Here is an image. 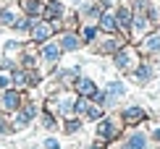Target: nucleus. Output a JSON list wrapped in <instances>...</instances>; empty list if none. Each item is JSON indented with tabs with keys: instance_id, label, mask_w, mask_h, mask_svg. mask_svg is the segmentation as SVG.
<instances>
[{
	"instance_id": "11",
	"label": "nucleus",
	"mask_w": 160,
	"mask_h": 149,
	"mask_svg": "<svg viewBox=\"0 0 160 149\" xmlns=\"http://www.w3.org/2000/svg\"><path fill=\"white\" fill-rule=\"evenodd\" d=\"M137 50H139V55H142V58H155V55H160V31H158V29H150L147 34L139 39Z\"/></svg>"
},
{
	"instance_id": "22",
	"label": "nucleus",
	"mask_w": 160,
	"mask_h": 149,
	"mask_svg": "<svg viewBox=\"0 0 160 149\" xmlns=\"http://www.w3.org/2000/svg\"><path fill=\"white\" fill-rule=\"evenodd\" d=\"M21 11L26 13V16H34V18H42L45 3H42V0H21Z\"/></svg>"
},
{
	"instance_id": "5",
	"label": "nucleus",
	"mask_w": 160,
	"mask_h": 149,
	"mask_svg": "<svg viewBox=\"0 0 160 149\" xmlns=\"http://www.w3.org/2000/svg\"><path fill=\"white\" fill-rule=\"evenodd\" d=\"M126 42H129V39H126L123 34H102V31H100L97 42L92 45V50H95L97 55H108V58H110L113 52H118Z\"/></svg>"
},
{
	"instance_id": "7",
	"label": "nucleus",
	"mask_w": 160,
	"mask_h": 149,
	"mask_svg": "<svg viewBox=\"0 0 160 149\" xmlns=\"http://www.w3.org/2000/svg\"><path fill=\"white\" fill-rule=\"evenodd\" d=\"M61 58H63V50H61V45H58L55 37L39 45V60L48 65V71H55L58 63H61Z\"/></svg>"
},
{
	"instance_id": "12",
	"label": "nucleus",
	"mask_w": 160,
	"mask_h": 149,
	"mask_svg": "<svg viewBox=\"0 0 160 149\" xmlns=\"http://www.w3.org/2000/svg\"><path fill=\"white\" fill-rule=\"evenodd\" d=\"M118 115H121V120H123L126 128L147 123V110H144L142 105H126V107H121V113H118Z\"/></svg>"
},
{
	"instance_id": "24",
	"label": "nucleus",
	"mask_w": 160,
	"mask_h": 149,
	"mask_svg": "<svg viewBox=\"0 0 160 149\" xmlns=\"http://www.w3.org/2000/svg\"><path fill=\"white\" fill-rule=\"evenodd\" d=\"M39 123H42V128H45V131H55V128H58V118L48 110V107H45V113L39 115Z\"/></svg>"
},
{
	"instance_id": "30",
	"label": "nucleus",
	"mask_w": 160,
	"mask_h": 149,
	"mask_svg": "<svg viewBox=\"0 0 160 149\" xmlns=\"http://www.w3.org/2000/svg\"><path fill=\"white\" fill-rule=\"evenodd\" d=\"M42 149H61V144H58L55 136H48V139L42 141Z\"/></svg>"
},
{
	"instance_id": "15",
	"label": "nucleus",
	"mask_w": 160,
	"mask_h": 149,
	"mask_svg": "<svg viewBox=\"0 0 160 149\" xmlns=\"http://www.w3.org/2000/svg\"><path fill=\"white\" fill-rule=\"evenodd\" d=\"M58 45H61V50L63 52H79L82 50V37H79V31H74V29H63V31H58Z\"/></svg>"
},
{
	"instance_id": "6",
	"label": "nucleus",
	"mask_w": 160,
	"mask_h": 149,
	"mask_svg": "<svg viewBox=\"0 0 160 149\" xmlns=\"http://www.w3.org/2000/svg\"><path fill=\"white\" fill-rule=\"evenodd\" d=\"M126 76L134 81V84H139V86L152 84V81H155V76H158L155 65H152V58H142V60L137 63V68H134V71H129Z\"/></svg>"
},
{
	"instance_id": "17",
	"label": "nucleus",
	"mask_w": 160,
	"mask_h": 149,
	"mask_svg": "<svg viewBox=\"0 0 160 149\" xmlns=\"http://www.w3.org/2000/svg\"><path fill=\"white\" fill-rule=\"evenodd\" d=\"M71 89H74L79 97H89V99H92V97H95V92L100 89V86L95 84V79H92V76H84V73H82V76L74 81V86H71Z\"/></svg>"
},
{
	"instance_id": "33",
	"label": "nucleus",
	"mask_w": 160,
	"mask_h": 149,
	"mask_svg": "<svg viewBox=\"0 0 160 149\" xmlns=\"http://www.w3.org/2000/svg\"><path fill=\"white\" fill-rule=\"evenodd\" d=\"M32 149H37V147H32Z\"/></svg>"
},
{
	"instance_id": "18",
	"label": "nucleus",
	"mask_w": 160,
	"mask_h": 149,
	"mask_svg": "<svg viewBox=\"0 0 160 149\" xmlns=\"http://www.w3.org/2000/svg\"><path fill=\"white\" fill-rule=\"evenodd\" d=\"M63 16H66V3L63 0H45L42 18H48V21H61Z\"/></svg>"
},
{
	"instance_id": "21",
	"label": "nucleus",
	"mask_w": 160,
	"mask_h": 149,
	"mask_svg": "<svg viewBox=\"0 0 160 149\" xmlns=\"http://www.w3.org/2000/svg\"><path fill=\"white\" fill-rule=\"evenodd\" d=\"M84 128V120L79 115H71V118H63V133L66 136H76L79 131Z\"/></svg>"
},
{
	"instance_id": "13",
	"label": "nucleus",
	"mask_w": 160,
	"mask_h": 149,
	"mask_svg": "<svg viewBox=\"0 0 160 149\" xmlns=\"http://www.w3.org/2000/svg\"><path fill=\"white\" fill-rule=\"evenodd\" d=\"M29 37H32L34 45H42V42H48V39L55 37V26H52V21H48V18H37L34 26H32V31H29Z\"/></svg>"
},
{
	"instance_id": "32",
	"label": "nucleus",
	"mask_w": 160,
	"mask_h": 149,
	"mask_svg": "<svg viewBox=\"0 0 160 149\" xmlns=\"http://www.w3.org/2000/svg\"><path fill=\"white\" fill-rule=\"evenodd\" d=\"M84 149H105V144H102V141H97V139H95V141H92L89 147H84Z\"/></svg>"
},
{
	"instance_id": "19",
	"label": "nucleus",
	"mask_w": 160,
	"mask_h": 149,
	"mask_svg": "<svg viewBox=\"0 0 160 149\" xmlns=\"http://www.w3.org/2000/svg\"><path fill=\"white\" fill-rule=\"evenodd\" d=\"M97 26H100V31H102V34H118V24H116V13H113V8L100 13Z\"/></svg>"
},
{
	"instance_id": "20",
	"label": "nucleus",
	"mask_w": 160,
	"mask_h": 149,
	"mask_svg": "<svg viewBox=\"0 0 160 149\" xmlns=\"http://www.w3.org/2000/svg\"><path fill=\"white\" fill-rule=\"evenodd\" d=\"M79 37H82V45H95L97 42V37H100V26L97 24H79Z\"/></svg>"
},
{
	"instance_id": "8",
	"label": "nucleus",
	"mask_w": 160,
	"mask_h": 149,
	"mask_svg": "<svg viewBox=\"0 0 160 149\" xmlns=\"http://www.w3.org/2000/svg\"><path fill=\"white\" fill-rule=\"evenodd\" d=\"M37 113H39L37 102H21V107H18V110H16V115H13L11 128H13V131H24V128H26V126L32 123V120L37 118Z\"/></svg>"
},
{
	"instance_id": "14",
	"label": "nucleus",
	"mask_w": 160,
	"mask_h": 149,
	"mask_svg": "<svg viewBox=\"0 0 160 149\" xmlns=\"http://www.w3.org/2000/svg\"><path fill=\"white\" fill-rule=\"evenodd\" d=\"M76 13H79V21H82V24H97L102 8H100L97 0H84V3L76 5Z\"/></svg>"
},
{
	"instance_id": "31",
	"label": "nucleus",
	"mask_w": 160,
	"mask_h": 149,
	"mask_svg": "<svg viewBox=\"0 0 160 149\" xmlns=\"http://www.w3.org/2000/svg\"><path fill=\"white\" fill-rule=\"evenodd\" d=\"M11 131H13V128H11V123L3 118V115H0V136H5V133H11Z\"/></svg>"
},
{
	"instance_id": "16",
	"label": "nucleus",
	"mask_w": 160,
	"mask_h": 149,
	"mask_svg": "<svg viewBox=\"0 0 160 149\" xmlns=\"http://www.w3.org/2000/svg\"><path fill=\"white\" fill-rule=\"evenodd\" d=\"M21 102H24V97H21V92H18V89L0 92V107H3L5 113H16L18 107H21Z\"/></svg>"
},
{
	"instance_id": "1",
	"label": "nucleus",
	"mask_w": 160,
	"mask_h": 149,
	"mask_svg": "<svg viewBox=\"0 0 160 149\" xmlns=\"http://www.w3.org/2000/svg\"><path fill=\"white\" fill-rule=\"evenodd\" d=\"M76 97L79 94L74 89H58L48 97V110L55 115V118H71L76 107Z\"/></svg>"
},
{
	"instance_id": "26",
	"label": "nucleus",
	"mask_w": 160,
	"mask_h": 149,
	"mask_svg": "<svg viewBox=\"0 0 160 149\" xmlns=\"http://www.w3.org/2000/svg\"><path fill=\"white\" fill-rule=\"evenodd\" d=\"M16 18H18L16 8H3V11H0V26H13Z\"/></svg>"
},
{
	"instance_id": "3",
	"label": "nucleus",
	"mask_w": 160,
	"mask_h": 149,
	"mask_svg": "<svg viewBox=\"0 0 160 149\" xmlns=\"http://www.w3.org/2000/svg\"><path fill=\"white\" fill-rule=\"evenodd\" d=\"M139 60H142V55H139L137 45H131V42H126V45H123L118 52H113V55H110V63H113V68H116V71H121V73H129V71H134Z\"/></svg>"
},
{
	"instance_id": "27",
	"label": "nucleus",
	"mask_w": 160,
	"mask_h": 149,
	"mask_svg": "<svg viewBox=\"0 0 160 149\" xmlns=\"http://www.w3.org/2000/svg\"><path fill=\"white\" fill-rule=\"evenodd\" d=\"M13 89V73L8 68H0V92Z\"/></svg>"
},
{
	"instance_id": "23",
	"label": "nucleus",
	"mask_w": 160,
	"mask_h": 149,
	"mask_svg": "<svg viewBox=\"0 0 160 149\" xmlns=\"http://www.w3.org/2000/svg\"><path fill=\"white\" fill-rule=\"evenodd\" d=\"M34 21H37L34 16H26V13H24V16H18V18H16V24H13L11 29H16L18 34H29L32 26H34Z\"/></svg>"
},
{
	"instance_id": "9",
	"label": "nucleus",
	"mask_w": 160,
	"mask_h": 149,
	"mask_svg": "<svg viewBox=\"0 0 160 149\" xmlns=\"http://www.w3.org/2000/svg\"><path fill=\"white\" fill-rule=\"evenodd\" d=\"M113 13H116V24H118V34H123L126 39L131 37V24H134V13H131V5L129 3H118L116 8H113ZM131 42V39H129Z\"/></svg>"
},
{
	"instance_id": "29",
	"label": "nucleus",
	"mask_w": 160,
	"mask_h": 149,
	"mask_svg": "<svg viewBox=\"0 0 160 149\" xmlns=\"http://www.w3.org/2000/svg\"><path fill=\"white\" fill-rule=\"evenodd\" d=\"M147 133H150V141H152V144H160V123H155L152 128H147Z\"/></svg>"
},
{
	"instance_id": "25",
	"label": "nucleus",
	"mask_w": 160,
	"mask_h": 149,
	"mask_svg": "<svg viewBox=\"0 0 160 149\" xmlns=\"http://www.w3.org/2000/svg\"><path fill=\"white\" fill-rule=\"evenodd\" d=\"M105 115V110L100 105H95V102H89V107H87V113H84V120H89V123H97L100 118Z\"/></svg>"
},
{
	"instance_id": "28",
	"label": "nucleus",
	"mask_w": 160,
	"mask_h": 149,
	"mask_svg": "<svg viewBox=\"0 0 160 149\" xmlns=\"http://www.w3.org/2000/svg\"><path fill=\"white\" fill-rule=\"evenodd\" d=\"M21 50H24V45L18 39H8L5 42V55H13V52H21Z\"/></svg>"
},
{
	"instance_id": "4",
	"label": "nucleus",
	"mask_w": 160,
	"mask_h": 149,
	"mask_svg": "<svg viewBox=\"0 0 160 149\" xmlns=\"http://www.w3.org/2000/svg\"><path fill=\"white\" fill-rule=\"evenodd\" d=\"M150 133L144 131L142 126H131V128H126L123 131V136H121V147L123 149H150Z\"/></svg>"
},
{
	"instance_id": "34",
	"label": "nucleus",
	"mask_w": 160,
	"mask_h": 149,
	"mask_svg": "<svg viewBox=\"0 0 160 149\" xmlns=\"http://www.w3.org/2000/svg\"><path fill=\"white\" fill-rule=\"evenodd\" d=\"M158 3H160V0H158Z\"/></svg>"
},
{
	"instance_id": "10",
	"label": "nucleus",
	"mask_w": 160,
	"mask_h": 149,
	"mask_svg": "<svg viewBox=\"0 0 160 149\" xmlns=\"http://www.w3.org/2000/svg\"><path fill=\"white\" fill-rule=\"evenodd\" d=\"M105 94H108V99H105V113H108L110 107H116L126 94H129V86H126V81H121V79H110L108 84H105Z\"/></svg>"
},
{
	"instance_id": "2",
	"label": "nucleus",
	"mask_w": 160,
	"mask_h": 149,
	"mask_svg": "<svg viewBox=\"0 0 160 149\" xmlns=\"http://www.w3.org/2000/svg\"><path fill=\"white\" fill-rule=\"evenodd\" d=\"M123 131H126V126H123V120H121V115H118V113H110V115L105 113L102 118L97 120V128H95L97 141H102V144L121 139V136H123Z\"/></svg>"
}]
</instances>
